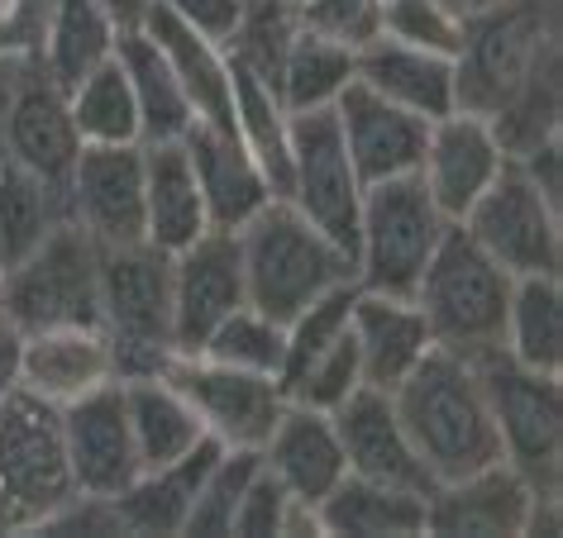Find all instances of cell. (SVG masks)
Wrapping results in <instances>:
<instances>
[{
	"instance_id": "836d02e7",
	"label": "cell",
	"mask_w": 563,
	"mask_h": 538,
	"mask_svg": "<svg viewBox=\"0 0 563 538\" xmlns=\"http://www.w3.org/2000/svg\"><path fill=\"white\" fill-rule=\"evenodd\" d=\"M501 352L530 372L563 377V277H516Z\"/></svg>"
},
{
	"instance_id": "5b68a950",
	"label": "cell",
	"mask_w": 563,
	"mask_h": 538,
	"mask_svg": "<svg viewBox=\"0 0 563 538\" xmlns=\"http://www.w3.org/2000/svg\"><path fill=\"white\" fill-rule=\"evenodd\" d=\"M101 329L115 344L120 381L158 377L173 338V253L144 244L101 248Z\"/></svg>"
},
{
	"instance_id": "7dc6e473",
	"label": "cell",
	"mask_w": 563,
	"mask_h": 538,
	"mask_svg": "<svg viewBox=\"0 0 563 538\" xmlns=\"http://www.w3.org/2000/svg\"><path fill=\"white\" fill-rule=\"evenodd\" d=\"M158 5L167 10V15H177L181 24H191L201 38L224 48L239 30V20H244L249 0H158Z\"/></svg>"
},
{
	"instance_id": "5bb4252c",
	"label": "cell",
	"mask_w": 563,
	"mask_h": 538,
	"mask_svg": "<svg viewBox=\"0 0 563 538\" xmlns=\"http://www.w3.org/2000/svg\"><path fill=\"white\" fill-rule=\"evenodd\" d=\"M0 153H5V162H15L38 181H48V187L67 191L81 138H77L73 110H67V91L58 81H48L38 63L24 67L10 105L0 110Z\"/></svg>"
},
{
	"instance_id": "44dd1931",
	"label": "cell",
	"mask_w": 563,
	"mask_h": 538,
	"mask_svg": "<svg viewBox=\"0 0 563 538\" xmlns=\"http://www.w3.org/2000/svg\"><path fill=\"white\" fill-rule=\"evenodd\" d=\"M120 381L115 344L101 324H58V329L24 334L20 386L48 405H73L81 395Z\"/></svg>"
},
{
	"instance_id": "4316f807",
	"label": "cell",
	"mask_w": 563,
	"mask_h": 538,
	"mask_svg": "<svg viewBox=\"0 0 563 538\" xmlns=\"http://www.w3.org/2000/svg\"><path fill=\"white\" fill-rule=\"evenodd\" d=\"M181 144H187L196 181H201L210 229H239V224H249L273 201L267 177L258 172V162L249 158V148L234 134H220L210 124H191Z\"/></svg>"
},
{
	"instance_id": "11a10c76",
	"label": "cell",
	"mask_w": 563,
	"mask_h": 538,
	"mask_svg": "<svg viewBox=\"0 0 563 538\" xmlns=\"http://www.w3.org/2000/svg\"><path fill=\"white\" fill-rule=\"evenodd\" d=\"M0 162H5V153H0Z\"/></svg>"
},
{
	"instance_id": "7bdbcfd3",
	"label": "cell",
	"mask_w": 563,
	"mask_h": 538,
	"mask_svg": "<svg viewBox=\"0 0 563 538\" xmlns=\"http://www.w3.org/2000/svg\"><path fill=\"white\" fill-rule=\"evenodd\" d=\"M358 386H363L358 344H354V329H344V334L334 338V344L297 377V386H291L287 401H301V405L325 410V415H330V410H340Z\"/></svg>"
},
{
	"instance_id": "e575fe53",
	"label": "cell",
	"mask_w": 563,
	"mask_h": 538,
	"mask_svg": "<svg viewBox=\"0 0 563 538\" xmlns=\"http://www.w3.org/2000/svg\"><path fill=\"white\" fill-rule=\"evenodd\" d=\"M354 67H358V53L349 44L297 30L277 63L273 91L282 96V105H287L291 115H301V110H330L340 101V91L354 81Z\"/></svg>"
},
{
	"instance_id": "8d00e7d4",
	"label": "cell",
	"mask_w": 563,
	"mask_h": 538,
	"mask_svg": "<svg viewBox=\"0 0 563 538\" xmlns=\"http://www.w3.org/2000/svg\"><path fill=\"white\" fill-rule=\"evenodd\" d=\"M67 110H73L81 144H96V148L144 144V134H139V105H134V91H130V77H124L120 58H110L96 72L81 77L67 91Z\"/></svg>"
},
{
	"instance_id": "f6af8a7d",
	"label": "cell",
	"mask_w": 563,
	"mask_h": 538,
	"mask_svg": "<svg viewBox=\"0 0 563 538\" xmlns=\"http://www.w3.org/2000/svg\"><path fill=\"white\" fill-rule=\"evenodd\" d=\"M287 486L267 472V467L258 462V472H253L244 501H239L234 509V529L239 538H282V515H287Z\"/></svg>"
},
{
	"instance_id": "f1b7e54d",
	"label": "cell",
	"mask_w": 563,
	"mask_h": 538,
	"mask_svg": "<svg viewBox=\"0 0 563 538\" xmlns=\"http://www.w3.org/2000/svg\"><path fill=\"white\" fill-rule=\"evenodd\" d=\"M325 538H416L426 534V495L344 472L325 501L316 505Z\"/></svg>"
},
{
	"instance_id": "ffe728a7",
	"label": "cell",
	"mask_w": 563,
	"mask_h": 538,
	"mask_svg": "<svg viewBox=\"0 0 563 538\" xmlns=\"http://www.w3.org/2000/svg\"><path fill=\"white\" fill-rule=\"evenodd\" d=\"M330 419H334V434H340L344 462L354 477L430 495L434 481L426 472V462H420L411 434H406L397 405H391V391L358 386L340 410H330Z\"/></svg>"
},
{
	"instance_id": "8fae6325",
	"label": "cell",
	"mask_w": 563,
	"mask_h": 538,
	"mask_svg": "<svg viewBox=\"0 0 563 538\" xmlns=\"http://www.w3.org/2000/svg\"><path fill=\"white\" fill-rule=\"evenodd\" d=\"M287 201L301 210L325 238H334L349 258L358 244V210H363V181L349 162L340 120L330 110H301L291 115V172H287Z\"/></svg>"
},
{
	"instance_id": "b9f144b4",
	"label": "cell",
	"mask_w": 563,
	"mask_h": 538,
	"mask_svg": "<svg viewBox=\"0 0 563 538\" xmlns=\"http://www.w3.org/2000/svg\"><path fill=\"white\" fill-rule=\"evenodd\" d=\"M383 38L459 58L463 48V10L449 0H383Z\"/></svg>"
},
{
	"instance_id": "ab89813d",
	"label": "cell",
	"mask_w": 563,
	"mask_h": 538,
	"mask_svg": "<svg viewBox=\"0 0 563 538\" xmlns=\"http://www.w3.org/2000/svg\"><path fill=\"white\" fill-rule=\"evenodd\" d=\"M354 295L358 287L354 281H344V287H334L325 295H316L306 310H297V315L287 320V352H282V391L291 395V386H297V377L311 367L320 352H325L334 338H340L349 329V310H354Z\"/></svg>"
},
{
	"instance_id": "f907efd6",
	"label": "cell",
	"mask_w": 563,
	"mask_h": 538,
	"mask_svg": "<svg viewBox=\"0 0 563 538\" xmlns=\"http://www.w3.org/2000/svg\"><path fill=\"white\" fill-rule=\"evenodd\" d=\"M101 5H106V15L120 24V34H130V30H144L153 0H101Z\"/></svg>"
},
{
	"instance_id": "74e56055",
	"label": "cell",
	"mask_w": 563,
	"mask_h": 538,
	"mask_svg": "<svg viewBox=\"0 0 563 538\" xmlns=\"http://www.w3.org/2000/svg\"><path fill=\"white\" fill-rule=\"evenodd\" d=\"M196 352H206V358H216L224 367H239V372L277 377L282 352H287V324L263 315V310H253V305H239L234 315H224L216 329L206 334V344Z\"/></svg>"
},
{
	"instance_id": "d6986e66",
	"label": "cell",
	"mask_w": 563,
	"mask_h": 538,
	"mask_svg": "<svg viewBox=\"0 0 563 538\" xmlns=\"http://www.w3.org/2000/svg\"><path fill=\"white\" fill-rule=\"evenodd\" d=\"M334 120H340L349 162H354L363 187L420 172V153H426L430 120H420V115H411V110L383 101V96L368 91L358 77L340 91Z\"/></svg>"
},
{
	"instance_id": "f35d334b",
	"label": "cell",
	"mask_w": 563,
	"mask_h": 538,
	"mask_svg": "<svg viewBox=\"0 0 563 538\" xmlns=\"http://www.w3.org/2000/svg\"><path fill=\"white\" fill-rule=\"evenodd\" d=\"M563 87H559V58H549L540 72H534L526 87H520L511 101H506L501 115H492V130H497L506 158H520L534 144L554 138L563 130Z\"/></svg>"
},
{
	"instance_id": "484cf974",
	"label": "cell",
	"mask_w": 563,
	"mask_h": 538,
	"mask_svg": "<svg viewBox=\"0 0 563 538\" xmlns=\"http://www.w3.org/2000/svg\"><path fill=\"white\" fill-rule=\"evenodd\" d=\"M224 452L220 438H201L191 452H181L177 462L163 467H144L120 495H110L120 515L124 534H181L187 529V515L196 505V491H201L206 472L216 467V458Z\"/></svg>"
},
{
	"instance_id": "ac0fdd59",
	"label": "cell",
	"mask_w": 563,
	"mask_h": 538,
	"mask_svg": "<svg viewBox=\"0 0 563 538\" xmlns=\"http://www.w3.org/2000/svg\"><path fill=\"white\" fill-rule=\"evenodd\" d=\"M534 486L511 462H487L468 477L440 481L426 495V534L444 538H526Z\"/></svg>"
},
{
	"instance_id": "2e32d148",
	"label": "cell",
	"mask_w": 563,
	"mask_h": 538,
	"mask_svg": "<svg viewBox=\"0 0 563 538\" xmlns=\"http://www.w3.org/2000/svg\"><path fill=\"white\" fill-rule=\"evenodd\" d=\"M506 162L511 158H506L492 120L468 115V110H454V115L430 124L416 177H420V187L430 191L434 210H440L449 224H459L477 205V195L501 177Z\"/></svg>"
},
{
	"instance_id": "7c38bea8",
	"label": "cell",
	"mask_w": 563,
	"mask_h": 538,
	"mask_svg": "<svg viewBox=\"0 0 563 538\" xmlns=\"http://www.w3.org/2000/svg\"><path fill=\"white\" fill-rule=\"evenodd\" d=\"M158 377H167L187 395L206 434L220 438L224 448H263L277 415L287 410V391L277 377L239 372V367H224L206 352H173Z\"/></svg>"
},
{
	"instance_id": "9c48e42d",
	"label": "cell",
	"mask_w": 563,
	"mask_h": 538,
	"mask_svg": "<svg viewBox=\"0 0 563 538\" xmlns=\"http://www.w3.org/2000/svg\"><path fill=\"white\" fill-rule=\"evenodd\" d=\"M473 362L501 438V458L534 491H563V377L530 372V367L506 358L501 348Z\"/></svg>"
},
{
	"instance_id": "1f68e13d",
	"label": "cell",
	"mask_w": 563,
	"mask_h": 538,
	"mask_svg": "<svg viewBox=\"0 0 563 538\" xmlns=\"http://www.w3.org/2000/svg\"><path fill=\"white\" fill-rule=\"evenodd\" d=\"M120 386H124V415H130L139 467L177 462L181 452H191L201 438H210L201 415L187 405V395L167 377H130Z\"/></svg>"
},
{
	"instance_id": "603a6c76",
	"label": "cell",
	"mask_w": 563,
	"mask_h": 538,
	"mask_svg": "<svg viewBox=\"0 0 563 538\" xmlns=\"http://www.w3.org/2000/svg\"><path fill=\"white\" fill-rule=\"evenodd\" d=\"M258 452H263L267 472L287 486V495L311 501V505L325 501L349 472L334 419L325 410H311L301 401H287V410L277 415L273 434H267V444Z\"/></svg>"
},
{
	"instance_id": "d4e9b609",
	"label": "cell",
	"mask_w": 563,
	"mask_h": 538,
	"mask_svg": "<svg viewBox=\"0 0 563 538\" xmlns=\"http://www.w3.org/2000/svg\"><path fill=\"white\" fill-rule=\"evenodd\" d=\"M144 34L167 53V63H173L181 91H187V101H191L196 124H210V130H220V134H234V72H230L224 48L210 44V38H201L191 24H181L177 15H167L158 0H153L148 20H144Z\"/></svg>"
},
{
	"instance_id": "d6a6232c",
	"label": "cell",
	"mask_w": 563,
	"mask_h": 538,
	"mask_svg": "<svg viewBox=\"0 0 563 538\" xmlns=\"http://www.w3.org/2000/svg\"><path fill=\"white\" fill-rule=\"evenodd\" d=\"M230 58V53H224ZM234 134L249 148V158L258 162V172L267 177L273 195H287V172H291V110L282 105V96L273 91V81L258 77L253 67L234 63Z\"/></svg>"
},
{
	"instance_id": "ba28073f",
	"label": "cell",
	"mask_w": 563,
	"mask_h": 538,
	"mask_svg": "<svg viewBox=\"0 0 563 538\" xmlns=\"http://www.w3.org/2000/svg\"><path fill=\"white\" fill-rule=\"evenodd\" d=\"M449 220L434 210L420 177H397L363 187L358 244H354V287L383 295H416L420 272L430 267Z\"/></svg>"
},
{
	"instance_id": "cb8c5ba5",
	"label": "cell",
	"mask_w": 563,
	"mask_h": 538,
	"mask_svg": "<svg viewBox=\"0 0 563 538\" xmlns=\"http://www.w3.org/2000/svg\"><path fill=\"white\" fill-rule=\"evenodd\" d=\"M354 77L368 91L383 96V101L411 110V115L430 120V124L459 110V96H454V58H440V53L397 44V38L377 34L373 44H363Z\"/></svg>"
},
{
	"instance_id": "c3c4849f",
	"label": "cell",
	"mask_w": 563,
	"mask_h": 538,
	"mask_svg": "<svg viewBox=\"0 0 563 538\" xmlns=\"http://www.w3.org/2000/svg\"><path fill=\"white\" fill-rule=\"evenodd\" d=\"M511 162L526 172V181L544 195V201H554L563 210V134L544 138V144H534L530 153H520Z\"/></svg>"
},
{
	"instance_id": "60d3db41",
	"label": "cell",
	"mask_w": 563,
	"mask_h": 538,
	"mask_svg": "<svg viewBox=\"0 0 563 538\" xmlns=\"http://www.w3.org/2000/svg\"><path fill=\"white\" fill-rule=\"evenodd\" d=\"M263 452L258 448H224L216 467L206 472L201 491H196V505L187 515V529L181 534H201V538H230L234 529V509L244 501L253 472H258Z\"/></svg>"
},
{
	"instance_id": "83f0119b",
	"label": "cell",
	"mask_w": 563,
	"mask_h": 538,
	"mask_svg": "<svg viewBox=\"0 0 563 538\" xmlns=\"http://www.w3.org/2000/svg\"><path fill=\"white\" fill-rule=\"evenodd\" d=\"M206 229L210 215L187 144H144V238L163 253H181Z\"/></svg>"
},
{
	"instance_id": "7402d4cb",
	"label": "cell",
	"mask_w": 563,
	"mask_h": 538,
	"mask_svg": "<svg viewBox=\"0 0 563 538\" xmlns=\"http://www.w3.org/2000/svg\"><path fill=\"white\" fill-rule=\"evenodd\" d=\"M349 329H354L358 344L363 386L377 391H397L420 367V358L434 348V334L411 295L358 291L354 310H349Z\"/></svg>"
},
{
	"instance_id": "277c9868",
	"label": "cell",
	"mask_w": 563,
	"mask_h": 538,
	"mask_svg": "<svg viewBox=\"0 0 563 538\" xmlns=\"http://www.w3.org/2000/svg\"><path fill=\"white\" fill-rule=\"evenodd\" d=\"M511 287L516 277L492 262L459 224H449L411 301L430 324L434 348L459 352V358H483V352L501 348Z\"/></svg>"
},
{
	"instance_id": "d590c367",
	"label": "cell",
	"mask_w": 563,
	"mask_h": 538,
	"mask_svg": "<svg viewBox=\"0 0 563 538\" xmlns=\"http://www.w3.org/2000/svg\"><path fill=\"white\" fill-rule=\"evenodd\" d=\"M67 220V191L38 181L15 162H0V272L24 262Z\"/></svg>"
},
{
	"instance_id": "f546056e",
	"label": "cell",
	"mask_w": 563,
	"mask_h": 538,
	"mask_svg": "<svg viewBox=\"0 0 563 538\" xmlns=\"http://www.w3.org/2000/svg\"><path fill=\"white\" fill-rule=\"evenodd\" d=\"M115 48H120V24L106 15L101 0H53L34 63L44 67L48 81L73 91L87 72L115 58Z\"/></svg>"
},
{
	"instance_id": "f5cc1de1",
	"label": "cell",
	"mask_w": 563,
	"mask_h": 538,
	"mask_svg": "<svg viewBox=\"0 0 563 538\" xmlns=\"http://www.w3.org/2000/svg\"><path fill=\"white\" fill-rule=\"evenodd\" d=\"M487 5H501V0H459L463 15H473V10H487Z\"/></svg>"
},
{
	"instance_id": "e0dca14e",
	"label": "cell",
	"mask_w": 563,
	"mask_h": 538,
	"mask_svg": "<svg viewBox=\"0 0 563 538\" xmlns=\"http://www.w3.org/2000/svg\"><path fill=\"white\" fill-rule=\"evenodd\" d=\"M63 419V448H67V472L81 495H120L130 481L144 472L139 448L124 415V386H110L81 395V401L58 410Z\"/></svg>"
},
{
	"instance_id": "6da1fadb",
	"label": "cell",
	"mask_w": 563,
	"mask_h": 538,
	"mask_svg": "<svg viewBox=\"0 0 563 538\" xmlns=\"http://www.w3.org/2000/svg\"><path fill=\"white\" fill-rule=\"evenodd\" d=\"M391 405H397L434 486L468 477L487 462H501V438L473 358L430 348L416 372L391 391Z\"/></svg>"
},
{
	"instance_id": "3957f363",
	"label": "cell",
	"mask_w": 563,
	"mask_h": 538,
	"mask_svg": "<svg viewBox=\"0 0 563 538\" xmlns=\"http://www.w3.org/2000/svg\"><path fill=\"white\" fill-rule=\"evenodd\" d=\"M559 58V0H501L463 15L454 96L468 115H501L506 101Z\"/></svg>"
},
{
	"instance_id": "db71d44e",
	"label": "cell",
	"mask_w": 563,
	"mask_h": 538,
	"mask_svg": "<svg viewBox=\"0 0 563 538\" xmlns=\"http://www.w3.org/2000/svg\"><path fill=\"white\" fill-rule=\"evenodd\" d=\"M449 5H459V0H449Z\"/></svg>"
},
{
	"instance_id": "bcb514c9",
	"label": "cell",
	"mask_w": 563,
	"mask_h": 538,
	"mask_svg": "<svg viewBox=\"0 0 563 538\" xmlns=\"http://www.w3.org/2000/svg\"><path fill=\"white\" fill-rule=\"evenodd\" d=\"M53 0H0V58H34Z\"/></svg>"
},
{
	"instance_id": "7a4b0ae2",
	"label": "cell",
	"mask_w": 563,
	"mask_h": 538,
	"mask_svg": "<svg viewBox=\"0 0 563 538\" xmlns=\"http://www.w3.org/2000/svg\"><path fill=\"white\" fill-rule=\"evenodd\" d=\"M249 305L287 324L316 295L354 281V258L316 229L287 195H273L249 224H239Z\"/></svg>"
},
{
	"instance_id": "9a60e30c",
	"label": "cell",
	"mask_w": 563,
	"mask_h": 538,
	"mask_svg": "<svg viewBox=\"0 0 563 538\" xmlns=\"http://www.w3.org/2000/svg\"><path fill=\"white\" fill-rule=\"evenodd\" d=\"M249 305L244 258L234 229H206L196 244L173 253V338L177 352H196L224 315Z\"/></svg>"
},
{
	"instance_id": "ee69618b",
	"label": "cell",
	"mask_w": 563,
	"mask_h": 538,
	"mask_svg": "<svg viewBox=\"0 0 563 538\" xmlns=\"http://www.w3.org/2000/svg\"><path fill=\"white\" fill-rule=\"evenodd\" d=\"M291 10L301 30L340 38L354 53L383 34V0H291Z\"/></svg>"
},
{
	"instance_id": "816d5d0a",
	"label": "cell",
	"mask_w": 563,
	"mask_h": 538,
	"mask_svg": "<svg viewBox=\"0 0 563 538\" xmlns=\"http://www.w3.org/2000/svg\"><path fill=\"white\" fill-rule=\"evenodd\" d=\"M34 58H0V110L10 105V96H15L20 87V77H24V67H30Z\"/></svg>"
},
{
	"instance_id": "52a82bcc",
	"label": "cell",
	"mask_w": 563,
	"mask_h": 538,
	"mask_svg": "<svg viewBox=\"0 0 563 538\" xmlns=\"http://www.w3.org/2000/svg\"><path fill=\"white\" fill-rule=\"evenodd\" d=\"M0 315L20 334L58 324H101V248L77 220H63L30 258L0 272Z\"/></svg>"
},
{
	"instance_id": "4fadbf2b",
	"label": "cell",
	"mask_w": 563,
	"mask_h": 538,
	"mask_svg": "<svg viewBox=\"0 0 563 538\" xmlns=\"http://www.w3.org/2000/svg\"><path fill=\"white\" fill-rule=\"evenodd\" d=\"M67 220H77L96 248L144 244V144H81L67 177Z\"/></svg>"
},
{
	"instance_id": "8992f818",
	"label": "cell",
	"mask_w": 563,
	"mask_h": 538,
	"mask_svg": "<svg viewBox=\"0 0 563 538\" xmlns=\"http://www.w3.org/2000/svg\"><path fill=\"white\" fill-rule=\"evenodd\" d=\"M73 491L58 405L24 386L0 395V534H38Z\"/></svg>"
},
{
	"instance_id": "681fc988",
	"label": "cell",
	"mask_w": 563,
	"mask_h": 538,
	"mask_svg": "<svg viewBox=\"0 0 563 538\" xmlns=\"http://www.w3.org/2000/svg\"><path fill=\"white\" fill-rule=\"evenodd\" d=\"M20 348H24V334L0 315V395L20 386Z\"/></svg>"
},
{
	"instance_id": "30bf717a",
	"label": "cell",
	"mask_w": 563,
	"mask_h": 538,
	"mask_svg": "<svg viewBox=\"0 0 563 538\" xmlns=\"http://www.w3.org/2000/svg\"><path fill=\"white\" fill-rule=\"evenodd\" d=\"M459 229L511 277H563V210L544 201L516 162L501 167Z\"/></svg>"
},
{
	"instance_id": "4dcf8cb0",
	"label": "cell",
	"mask_w": 563,
	"mask_h": 538,
	"mask_svg": "<svg viewBox=\"0 0 563 538\" xmlns=\"http://www.w3.org/2000/svg\"><path fill=\"white\" fill-rule=\"evenodd\" d=\"M115 58L124 67V77H130L144 144H177V138H187L196 115H191V101L181 91L173 63H167V53L144 30H130V34H120Z\"/></svg>"
}]
</instances>
